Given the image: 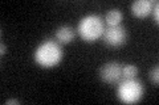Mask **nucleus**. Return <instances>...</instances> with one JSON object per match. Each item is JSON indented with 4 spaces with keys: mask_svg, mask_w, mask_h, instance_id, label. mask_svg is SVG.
I'll return each instance as SVG.
<instances>
[{
    "mask_svg": "<svg viewBox=\"0 0 159 105\" xmlns=\"http://www.w3.org/2000/svg\"><path fill=\"white\" fill-rule=\"evenodd\" d=\"M64 51L62 47L56 39H44L43 42H40V45L36 47L33 53V59L39 66L51 68L60 64V62L62 61Z\"/></svg>",
    "mask_w": 159,
    "mask_h": 105,
    "instance_id": "obj_1",
    "label": "nucleus"
},
{
    "mask_svg": "<svg viewBox=\"0 0 159 105\" xmlns=\"http://www.w3.org/2000/svg\"><path fill=\"white\" fill-rule=\"evenodd\" d=\"M103 30H105V21L99 14H88L82 17L78 22L77 32L84 41L94 42L98 38L102 37Z\"/></svg>",
    "mask_w": 159,
    "mask_h": 105,
    "instance_id": "obj_2",
    "label": "nucleus"
},
{
    "mask_svg": "<svg viewBox=\"0 0 159 105\" xmlns=\"http://www.w3.org/2000/svg\"><path fill=\"white\" fill-rule=\"evenodd\" d=\"M145 87L137 78L122 79L117 87V97L122 104H137L143 99Z\"/></svg>",
    "mask_w": 159,
    "mask_h": 105,
    "instance_id": "obj_3",
    "label": "nucleus"
},
{
    "mask_svg": "<svg viewBox=\"0 0 159 105\" xmlns=\"http://www.w3.org/2000/svg\"><path fill=\"white\" fill-rule=\"evenodd\" d=\"M102 41L109 47H121L127 41V30L123 25L106 26L102 34Z\"/></svg>",
    "mask_w": 159,
    "mask_h": 105,
    "instance_id": "obj_4",
    "label": "nucleus"
},
{
    "mask_svg": "<svg viewBox=\"0 0 159 105\" xmlns=\"http://www.w3.org/2000/svg\"><path fill=\"white\" fill-rule=\"evenodd\" d=\"M98 76L102 83L107 86H114L122 80V64L119 62L111 61L106 62L103 66L98 70Z\"/></svg>",
    "mask_w": 159,
    "mask_h": 105,
    "instance_id": "obj_5",
    "label": "nucleus"
},
{
    "mask_svg": "<svg viewBox=\"0 0 159 105\" xmlns=\"http://www.w3.org/2000/svg\"><path fill=\"white\" fill-rule=\"evenodd\" d=\"M152 7H154V2H151V0H137L130 6V9L135 17L143 18L151 13Z\"/></svg>",
    "mask_w": 159,
    "mask_h": 105,
    "instance_id": "obj_6",
    "label": "nucleus"
},
{
    "mask_svg": "<svg viewBox=\"0 0 159 105\" xmlns=\"http://www.w3.org/2000/svg\"><path fill=\"white\" fill-rule=\"evenodd\" d=\"M74 37H76V32L72 26L69 25H61L60 28L56 29V33H54V38L60 45H66L70 43Z\"/></svg>",
    "mask_w": 159,
    "mask_h": 105,
    "instance_id": "obj_7",
    "label": "nucleus"
},
{
    "mask_svg": "<svg viewBox=\"0 0 159 105\" xmlns=\"http://www.w3.org/2000/svg\"><path fill=\"white\" fill-rule=\"evenodd\" d=\"M122 18H123L122 11H119L118 8H113V9H109L107 11L103 21H105L107 26H116V25H121Z\"/></svg>",
    "mask_w": 159,
    "mask_h": 105,
    "instance_id": "obj_8",
    "label": "nucleus"
},
{
    "mask_svg": "<svg viewBox=\"0 0 159 105\" xmlns=\"http://www.w3.org/2000/svg\"><path fill=\"white\" fill-rule=\"evenodd\" d=\"M138 75V67L134 64H123L122 66V78L123 79H131L137 78Z\"/></svg>",
    "mask_w": 159,
    "mask_h": 105,
    "instance_id": "obj_9",
    "label": "nucleus"
},
{
    "mask_svg": "<svg viewBox=\"0 0 159 105\" xmlns=\"http://www.w3.org/2000/svg\"><path fill=\"white\" fill-rule=\"evenodd\" d=\"M148 79H150V82L154 83L155 86H158L159 83V67L155 66L150 70V72H148Z\"/></svg>",
    "mask_w": 159,
    "mask_h": 105,
    "instance_id": "obj_10",
    "label": "nucleus"
},
{
    "mask_svg": "<svg viewBox=\"0 0 159 105\" xmlns=\"http://www.w3.org/2000/svg\"><path fill=\"white\" fill-rule=\"evenodd\" d=\"M151 12H152L154 22L158 24V21H159V4H158V2L154 3V7H152V11Z\"/></svg>",
    "mask_w": 159,
    "mask_h": 105,
    "instance_id": "obj_11",
    "label": "nucleus"
},
{
    "mask_svg": "<svg viewBox=\"0 0 159 105\" xmlns=\"http://www.w3.org/2000/svg\"><path fill=\"white\" fill-rule=\"evenodd\" d=\"M6 104L7 105L8 104H20V101H19V100H16V99H11V100H7Z\"/></svg>",
    "mask_w": 159,
    "mask_h": 105,
    "instance_id": "obj_12",
    "label": "nucleus"
},
{
    "mask_svg": "<svg viewBox=\"0 0 159 105\" xmlns=\"http://www.w3.org/2000/svg\"><path fill=\"white\" fill-rule=\"evenodd\" d=\"M6 53H7V46H6L4 43H2V53H0V54H2V55H4Z\"/></svg>",
    "mask_w": 159,
    "mask_h": 105,
    "instance_id": "obj_13",
    "label": "nucleus"
}]
</instances>
